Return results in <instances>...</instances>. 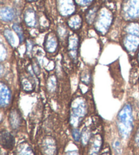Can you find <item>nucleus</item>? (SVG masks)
Returning a JSON list of instances; mask_svg holds the SVG:
<instances>
[{
	"label": "nucleus",
	"instance_id": "obj_9",
	"mask_svg": "<svg viewBox=\"0 0 139 155\" xmlns=\"http://www.w3.org/2000/svg\"><path fill=\"white\" fill-rule=\"evenodd\" d=\"M102 145V138L100 135H96L92 140L89 150V155H98Z\"/></svg>",
	"mask_w": 139,
	"mask_h": 155
},
{
	"label": "nucleus",
	"instance_id": "obj_16",
	"mask_svg": "<svg viewBox=\"0 0 139 155\" xmlns=\"http://www.w3.org/2000/svg\"><path fill=\"white\" fill-rule=\"evenodd\" d=\"M91 139V132L88 129H83L81 134V141L83 145H86Z\"/></svg>",
	"mask_w": 139,
	"mask_h": 155
},
{
	"label": "nucleus",
	"instance_id": "obj_14",
	"mask_svg": "<svg viewBox=\"0 0 139 155\" xmlns=\"http://www.w3.org/2000/svg\"><path fill=\"white\" fill-rule=\"evenodd\" d=\"M1 19L4 21H12L14 16H15V13L13 10L9 8H4L1 10Z\"/></svg>",
	"mask_w": 139,
	"mask_h": 155
},
{
	"label": "nucleus",
	"instance_id": "obj_18",
	"mask_svg": "<svg viewBox=\"0 0 139 155\" xmlns=\"http://www.w3.org/2000/svg\"><path fill=\"white\" fill-rule=\"evenodd\" d=\"M4 36L6 38L8 42L10 44V45L15 46L16 44V40L15 38V35L11 32L10 30H5L4 31Z\"/></svg>",
	"mask_w": 139,
	"mask_h": 155
},
{
	"label": "nucleus",
	"instance_id": "obj_3",
	"mask_svg": "<svg viewBox=\"0 0 139 155\" xmlns=\"http://www.w3.org/2000/svg\"><path fill=\"white\" fill-rule=\"evenodd\" d=\"M111 22V16L110 14L107 12H102L100 14L96 23V28L100 32L105 33L109 29Z\"/></svg>",
	"mask_w": 139,
	"mask_h": 155
},
{
	"label": "nucleus",
	"instance_id": "obj_2",
	"mask_svg": "<svg viewBox=\"0 0 139 155\" xmlns=\"http://www.w3.org/2000/svg\"><path fill=\"white\" fill-rule=\"evenodd\" d=\"M87 114V106L85 101L81 98L76 99L71 105L70 112V123L72 126L79 125Z\"/></svg>",
	"mask_w": 139,
	"mask_h": 155
},
{
	"label": "nucleus",
	"instance_id": "obj_15",
	"mask_svg": "<svg viewBox=\"0 0 139 155\" xmlns=\"http://www.w3.org/2000/svg\"><path fill=\"white\" fill-rule=\"evenodd\" d=\"M24 20L27 25L29 27H33L36 24V16L33 11L28 10L25 14Z\"/></svg>",
	"mask_w": 139,
	"mask_h": 155
},
{
	"label": "nucleus",
	"instance_id": "obj_28",
	"mask_svg": "<svg viewBox=\"0 0 139 155\" xmlns=\"http://www.w3.org/2000/svg\"><path fill=\"white\" fill-rule=\"evenodd\" d=\"M102 155H108L107 154H102Z\"/></svg>",
	"mask_w": 139,
	"mask_h": 155
},
{
	"label": "nucleus",
	"instance_id": "obj_23",
	"mask_svg": "<svg viewBox=\"0 0 139 155\" xmlns=\"http://www.w3.org/2000/svg\"><path fill=\"white\" fill-rule=\"evenodd\" d=\"M22 85H23V89L26 91H32L33 89L32 83L27 79L23 80V81H22Z\"/></svg>",
	"mask_w": 139,
	"mask_h": 155
},
{
	"label": "nucleus",
	"instance_id": "obj_22",
	"mask_svg": "<svg viewBox=\"0 0 139 155\" xmlns=\"http://www.w3.org/2000/svg\"><path fill=\"white\" fill-rule=\"evenodd\" d=\"M13 29L16 33V34L18 35L19 40H20V42H22V41H23V29H21V26H19L18 25H14Z\"/></svg>",
	"mask_w": 139,
	"mask_h": 155
},
{
	"label": "nucleus",
	"instance_id": "obj_5",
	"mask_svg": "<svg viewBox=\"0 0 139 155\" xmlns=\"http://www.w3.org/2000/svg\"><path fill=\"white\" fill-rule=\"evenodd\" d=\"M10 125L13 130H18L22 125V115L16 109L10 111L9 114Z\"/></svg>",
	"mask_w": 139,
	"mask_h": 155
},
{
	"label": "nucleus",
	"instance_id": "obj_11",
	"mask_svg": "<svg viewBox=\"0 0 139 155\" xmlns=\"http://www.w3.org/2000/svg\"><path fill=\"white\" fill-rule=\"evenodd\" d=\"M16 155H34L31 147L26 142L19 144L16 149Z\"/></svg>",
	"mask_w": 139,
	"mask_h": 155
},
{
	"label": "nucleus",
	"instance_id": "obj_13",
	"mask_svg": "<svg viewBox=\"0 0 139 155\" xmlns=\"http://www.w3.org/2000/svg\"><path fill=\"white\" fill-rule=\"evenodd\" d=\"M45 48L46 51L50 52H53L57 48V41L55 37L50 36L45 41Z\"/></svg>",
	"mask_w": 139,
	"mask_h": 155
},
{
	"label": "nucleus",
	"instance_id": "obj_19",
	"mask_svg": "<svg viewBox=\"0 0 139 155\" xmlns=\"http://www.w3.org/2000/svg\"><path fill=\"white\" fill-rule=\"evenodd\" d=\"M112 147L113 150L117 154H120L121 150V145L120 141L118 140H115L113 141L112 143Z\"/></svg>",
	"mask_w": 139,
	"mask_h": 155
},
{
	"label": "nucleus",
	"instance_id": "obj_1",
	"mask_svg": "<svg viewBox=\"0 0 139 155\" xmlns=\"http://www.w3.org/2000/svg\"><path fill=\"white\" fill-rule=\"evenodd\" d=\"M117 127L122 139H128L134 129V116L130 104L124 105L119 110L117 116Z\"/></svg>",
	"mask_w": 139,
	"mask_h": 155
},
{
	"label": "nucleus",
	"instance_id": "obj_10",
	"mask_svg": "<svg viewBox=\"0 0 139 155\" xmlns=\"http://www.w3.org/2000/svg\"><path fill=\"white\" fill-rule=\"evenodd\" d=\"M138 45L139 36H137V35H132V36H128L125 41V46L129 51H134L138 48Z\"/></svg>",
	"mask_w": 139,
	"mask_h": 155
},
{
	"label": "nucleus",
	"instance_id": "obj_24",
	"mask_svg": "<svg viewBox=\"0 0 139 155\" xmlns=\"http://www.w3.org/2000/svg\"><path fill=\"white\" fill-rule=\"evenodd\" d=\"M56 85H57V82H56V78L54 76H52L50 78L48 82V88L50 91H54L55 90Z\"/></svg>",
	"mask_w": 139,
	"mask_h": 155
},
{
	"label": "nucleus",
	"instance_id": "obj_26",
	"mask_svg": "<svg viewBox=\"0 0 139 155\" xmlns=\"http://www.w3.org/2000/svg\"><path fill=\"white\" fill-rule=\"evenodd\" d=\"M79 4H87L88 3H90L91 0H78Z\"/></svg>",
	"mask_w": 139,
	"mask_h": 155
},
{
	"label": "nucleus",
	"instance_id": "obj_12",
	"mask_svg": "<svg viewBox=\"0 0 139 155\" xmlns=\"http://www.w3.org/2000/svg\"><path fill=\"white\" fill-rule=\"evenodd\" d=\"M77 45H78V41L76 37H72L70 39L69 44V49L70 55L73 59L77 58Z\"/></svg>",
	"mask_w": 139,
	"mask_h": 155
},
{
	"label": "nucleus",
	"instance_id": "obj_8",
	"mask_svg": "<svg viewBox=\"0 0 139 155\" xmlns=\"http://www.w3.org/2000/svg\"><path fill=\"white\" fill-rule=\"evenodd\" d=\"M43 149L44 153L48 155H52L56 151L55 141L52 137H47L43 141Z\"/></svg>",
	"mask_w": 139,
	"mask_h": 155
},
{
	"label": "nucleus",
	"instance_id": "obj_25",
	"mask_svg": "<svg viewBox=\"0 0 139 155\" xmlns=\"http://www.w3.org/2000/svg\"><path fill=\"white\" fill-rule=\"evenodd\" d=\"M82 80L83 83H85L86 84H89V82L90 81V75L89 74L86 73L84 75H83L82 77Z\"/></svg>",
	"mask_w": 139,
	"mask_h": 155
},
{
	"label": "nucleus",
	"instance_id": "obj_27",
	"mask_svg": "<svg viewBox=\"0 0 139 155\" xmlns=\"http://www.w3.org/2000/svg\"><path fill=\"white\" fill-rule=\"evenodd\" d=\"M138 63H139V52H138Z\"/></svg>",
	"mask_w": 139,
	"mask_h": 155
},
{
	"label": "nucleus",
	"instance_id": "obj_4",
	"mask_svg": "<svg viewBox=\"0 0 139 155\" xmlns=\"http://www.w3.org/2000/svg\"><path fill=\"white\" fill-rule=\"evenodd\" d=\"M0 141L2 147L7 149V150H11L12 149L15 144V140L13 135L5 130H2L0 134Z\"/></svg>",
	"mask_w": 139,
	"mask_h": 155
},
{
	"label": "nucleus",
	"instance_id": "obj_21",
	"mask_svg": "<svg viewBox=\"0 0 139 155\" xmlns=\"http://www.w3.org/2000/svg\"><path fill=\"white\" fill-rule=\"evenodd\" d=\"M71 134L73 140L77 142H79L81 140V133L77 128H73L71 130Z\"/></svg>",
	"mask_w": 139,
	"mask_h": 155
},
{
	"label": "nucleus",
	"instance_id": "obj_20",
	"mask_svg": "<svg viewBox=\"0 0 139 155\" xmlns=\"http://www.w3.org/2000/svg\"><path fill=\"white\" fill-rule=\"evenodd\" d=\"M128 31L130 34L139 36V26L138 25H130L128 28Z\"/></svg>",
	"mask_w": 139,
	"mask_h": 155
},
{
	"label": "nucleus",
	"instance_id": "obj_6",
	"mask_svg": "<svg viewBox=\"0 0 139 155\" xmlns=\"http://www.w3.org/2000/svg\"><path fill=\"white\" fill-rule=\"evenodd\" d=\"M11 93L6 85L4 83L1 84V90H0V105L2 107H7L10 103Z\"/></svg>",
	"mask_w": 139,
	"mask_h": 155
},
{
	"label": "nucleus",
	"instance_id": "obj_7",
	"mask_svg": "<svg viewBox=\"0 0 139 155\" xmlns=\"http://www.w3.org/2000/svg\"><path fill=\"white\" fill-rule=\"evenodd\" d=\"M126 15L134 18L139 16V0H131L127 8Z\"/></svg>",
	"mask_w": 139,
	"mask_h": 155
},
{
	"label": "nucleus",
	"instance_id": "obj_29",
	"mask_svg": "<svg viewBox=\"0 0 139 155\" xmlns=\"http://www.w3.org/2000/svg\"></svg>",
	"mask_w": 139,
	"mask_h": 155
},
{
	"label": "nucleus",
	"instance_id": "obj_17",
	"mask_svg": "<svg viewBox=\"0 0 139 155\" xmlns=\"http://www.w3.org/2000/svg\"><path fill=\"white\" fill-rule=\"evenodd\" d=\"M69 25L72 29H78L81 25V19L78 16H74L69 20Z\"/></svg>",
	"mask_w": 139,
	"mask_h": 155
}]
</instances>
